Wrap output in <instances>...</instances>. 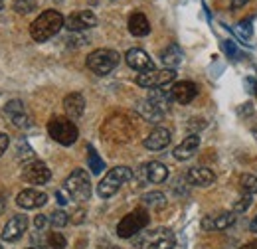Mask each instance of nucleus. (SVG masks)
<instances>
[{
  "label": "nucleus",
  "mask_w": 257,
  "mask_h": 249,
  "mask_svg": "<svg viewBox=\"0 0 257 249\" xmlns=\"http://www.w3.org/2000/svg\"><path fill=\"white\" fill-rule=\"evenodd\" d=\"M141 202L147 206V208H153V210H162L166 206V196L162 192H147Z\"/></svg>",
  "instance_id": "bb28decb"
},
{
  "label": "nucleus",
  "mask_w": 257,
  "mask_h": 249,
  "mask_svg": "<svg viewBox=\"0 0 257 249\" xmlns=\"http://www.w3.org/2000/svg\"><path fill=\"white\" fill-rule=\"evenodd\" d=\"M30 249H32V247H30Z\"/></svg>",
  "instance_id": "8fccbe9b"
},
{
  "label": "nucleus",
  "mask_w": 257,
  "mask_h": 249,
  "mask_svg": "<svg viewBox=\"0 0 257 249\" xmlns=\"http://www.w3.org/2000/svg\"><path fill=\"white\" fill-rule=\"evenodd\" d=\"M4 115L16 125L18 129H28L32 127V117L30 113L26 111V105L20 101V99H12L4 105Z\"/></svg>",
  "instance_id": "9b49d317"
},
{
  "label": "nucleus",
  "mask_w": 257,
  "mask_h": 249,
  "mask_svg": "<svg viewBox=\"0 0 257 249\" xmlns=\"http://www.w3.org/2000/svg\"><path fill=\"white\" fill-rule=\"evenodd\" d=\"M2 8H4V0H0V10H2Z\"/></svg>",
  "instance_id": "a18cd8bd"
},
{
  "label": "nucleus",
  "mask_w": 257,
  "mask_h": 249,
  "mask_svg": "<svg viewBox=\"0 0 257 249\" xmlns=\"http://www.w3.org/2000/svg\"><path fill=\"white\" fill-rule=\"evenodd\" d=\"M48 221H50V218H48V216H44V214H38V216L34 218V225H36V229H44Z\"/></svg>",
  "instance_id": "e433bc0d"
},
{
  "label": "nucleus",
  "mask_w": 257,
  "mask_h": 249,
  "mask_svg": "<svg viewBox=\"0 0 257 249\" xmlns=\"http://www.w3.org/2000/svg\"><path fill=\"white\" fill-rule=\"evenodd\" d=\"M253 135H255V137H257V127H255V129H253Z\"/></svg>",
  "instance_id": "49530a36"
},
{
  "label": "nucleus",
  "mask_w": 257,
  "mask_h": 249,
  "mask_svg": "<svg viewBox=\"0 0 257 249\" xmlns=\"http://www.w3.org/2000/svg\"><path fill=\"white\" fill-rule=\"evenodd\" d=\"M224 50L227 52V56H229V58H239V52H237V48H235V44H233L231 40H225Z\"/></svg>",
  "instance_id": "c9c22d12"
},
{
  "label": "nucleus",
  "mask_w": 257,
  "mask_h": 249,
  "mask_svg": "<svg viewBox=\"0 0 257 249\" xmlns=\"http://www.w3.org/2000/svg\"><path fill=\"white\" fill-rule=\"evenodd\" d=\"M0 249H2V247H0Z\"/></svg>",
  "instance_id": "09e8293b"
},
{
  "label": "nucleus",
  "mask_w": 257,
  "mask_h": 249,
  "mask_svg": "<svg viewBox=\"0 0 257 249\" xmlns=\"http://www.w3.org/2000/svg\"><path fill=\"white\" fill-rule=\"evenodd\" d=\"M125 62L131 69L143 73V71H149V69H155V63L151 60V56L141 50V48H131L127 54H125Z\"/></svg>",
  "instance_id": "f3484780"
},
{
  "label": "nucleus",
  "mask_w": 257,
  "mask_h": 249,
  "mask_svg": "<svg viewBox=\"0 0 257 249\" xmlns=\"http://www.w3.org/2000/svg\"><path fill=\"white\" fill-rule=\"evenodd\" d=\"M186 180H188L192 186L208 188L210 184L216 182V174H214L210 168H206V166H194V168L188 170Z\"/></svg>",
  "instance_id": "412c9836"
},
{
  "label": "nucleus",
  "mask_w": 257,
  "mask_h": 249,
  "mask_svg": "<svg viewBox=\"0 0 257 249\" xmlns=\"http://www.w3.org/2000/svg\"><path fill=\"white\" fill-rule=\"evenodd\" d=\"M237 32L241 34V38H243V40L251 38V36H253V28H251V22H249V20H243V22H239V24H237Z\"/></svg>",
  "instance_id": "f704fd0d"
},
{
  "label": "nucleus",
  "mask_w": 257,
  "mask_h": 249,
  "mask_svg": "<svg viewBox=\"0 0 257 249\" xmlns=\"http://www.w3.org/2000/svg\"><path fill=\"white\" fill-rule=\"evenodd\" d=\"M16 158H18V160H22L24 164L36 160V158H34V151L30 149V145H28L24 139H20V141L16 143Z\"/></svg>",
  "instance_id": "c85d7f7f"
},
{
  "label": "nucleus",
  "mask_w": 257,
  "mask_h": 249,
  "mask_svg": "<svg viewBox=\"0 0 257 249\" xmlns=\"http://www.w3.org/2000/svg\"><path fill=\"white\" fill-rule=\"evenodd\" d=\"M46 245H48L50 249H65L67 241H65V237L62 235V233H58V231H52V233H48Z\"/></svg>",
  "instance_id": "7c9ffc66"
},
{
  "label": "nucleus",
  "mask_w": 257,
  "mask_h": 249,
  "mask_svg": "<svg viewBox=\"0 0 257 249\" xmlns=\"http://www.w3.org/2000/svg\"><path fill=\"white\" fill-rule=\"evenodd\" d=\"M235 214L233 212H218V214H208L202 218V229L204 231H224L229 225H233Z\"/></svg>",
  "instance_id": "dca6fc26"
},
{
  "label": "nucleus",
  "mask_w": 257,
  "mask_h": 249,
  "mask_svg": "<svg viewBox=\"0 0 257 249\" xmlns=\"http://www.w3.org/2000/svg\"><path fill=\"white\" fill-rule=\"evenodd\" d=\"M239 190H241V194L253 196L257 192V178L251 174H241L239 176Z\"/></svg>",
  "instance_id": "c756f323"
},
{
  "label": "nucleus",
  "mask_w": 257,
  "mask_h": 249,
  "mask_svg": "<svg viewBox=\"0 0 257 249\" xmlns=\"http://www.w3.org/2000/svg\"><path fill=\"white\" fill-rule=\"evenodd\" d=\"M176 79V71L174 69H149V71H143L137 75V85L145 87V89H159V87H164L168 83H172Z\"/></svg>",
  "instance_id": "1a4fd4ad"
},
{
  "label": "nucleus",
  "mask_w": 257,
  "mask_h": 249,
  "mask_svg": "<svg viewBox=\"0 0 257 249\" xmlns=\"http://www.w3.org/2000/svg\"><path fill=\"white\" fill-rule=\"evenodd\" d=\"M64 190L67 196L75 202H87L91 198V180L83 168H75L64 182Z\"/></svg>",
  "instance_id": "20e7f679"
},
{
  "label": "nucleus",
  "mask_w": 257,
  "mask_h": 249,
  "mask_svg": "<svg viewBox=\"0 0 257 249\" xmlns=\"http://www.w3.org/2000/svg\"><path fill=\"white\" fill-rule=\"evenodd\" d=\"M48 133L62 147H71L79 137V131H77L75 123L67 117H52L48 123Z\"/></svg>",
  "instance_id": "423d86ee"
},
{
  "label": "nucleus",
  "mask_w": 257,
  "mask_h": 249,
  "mask_svg": "<svg viewBox=\"0 0 257 249\" xmlns=\"http://www.w3.org/2000/svg\"><path fill=\"white\" fill-rule=\"evenodd\" d=\"M65 18L62 12L58 10H44L32 24H30V36L34 42H48L50 38H54L58 32L64 28Z\"/></svg>",
  "instance_id": "f257e3e1"
},
{
  "label": "nucleus",
  "mask_w": 257,
  "mask_h": 249,
  "mask_svg": "<svg viewBox=\"0 0 257 249\" xmlns=\"http://www.w3.org/2000/svg\"><path fill=\"white\" fill-rule=\"evenodd\" d=\"M149 225V212L145 208H137L133 212H128L125 218L119 221L117 225V235L121 239H133L135 235H139L145 227Z\"/></svg>",
  "instance_id": "0eeeda50"
},
{
  "label": "nucleus",
  "mask_w": 257,
  "mask_h": 249,
  "mask_svg": "<svg viewBox=\"0 0 257 249\" xmlns=\"http://www.w3.org/2000/svg\"><path fill=\"white\" fill-rule=\"evenodd\" d=\"M56 198H58V204H60V206H65V204H69V200H71V198L67 196V192H65L64 188L56 192Z\"/></svg>",
  "instance_id": "58836bf2"
},
{
  "label": "nucleus",
  "mask_w": 257,
  "mask_h": 249,
  "mask_svg": "<svg viewBox=\"0 0 257 249\" xmlns=\"http://www.w3.org/2000/svg\"><path fill=\"white\" fill-rule=\"evenodd\" d=\"M249 0H231V8H241L243 4H247Z\"/></svg>",
  "instance_id": "a19ab883"
},
{
  "label": "nucleus",
  "mask_w": 257,
  "mask_h": 249,
  "mask_svg": "<svg viewBox=\"0 0 257 249\" xmlns=\"http://www.w3.org/2000/svg\"><path fill=\"white\" fill-rule=\"evenodd\" d=\"M26 229H28V218L24 214H16L6 221L4 229H2V239L8 243H14L26 233Z\"/></svg>",
  "instance_id": "ddd939ff"
},
{
  "label": "nucleus",
  "mask_w": 257,
  "mask_h": 249,
  "mask_svg": "<svg viewBox=\"0 0 257 249\" xmlns=\"http://www.w3.org/2000/svg\"><path fill=\"white\" fill-rule=\"evenodd\" d=\"M249 229H251L253 233H257V218L251 219V223H249Z\"/></svg>",
  "instance_id": "37998d69"
},
{
  "label": "nucleus",
  "mask_w": 257,
  "mask_h": 249,
  "mask_svg": "<svg viewBox=\"0 0 257 249\" xmlns=\"http://www.w3.org/2000/svg\"><path fill=\"white\" fill-rule=\"evenodd\" d=\"M16 204L22 210H38L48 204V194L42 190H36V188H28L16 196Z\"/></svg>",
  "instance_id": "2eb2a0df"
},
{
  "label": "nucleus",
  "mask_w": 257,
  "mask_h": 249,
  "mask_svg": "<svg viewBox=\"0 0 257 249\" xmlns=\"http://www.w3.org/2000/svg\"><path fill=\"white\" fill-rule=\"evenodd\" d=\"M161 60L168 69H176V67L182 63V60H184V54H182L180 46L170 44V46H166L161 52Z\"/></svg>",
  "instance_id": "393cba45"
},
{
  "label": "nucleus",
  "mask_w": 257,
  "mask_h": 249,
  "mask_svg": "<svg viewBox=\"0 0 257 249\" xmlns=\"http://www.w3.org/2000/svg\"><path fill=\"white\" fill-rule=\"evenodd\" d=\"M131 241L137 249H174L176 245V237H174L172 229H168V227H157V229L145 231V233L141 231Z\"/></svg>",
  "instance_id": "f03ea898"
},
{
  "label": "nucleus",
  "mask_w": 257,
  "mask_h": 249,
  "mask_svg": "<svg viewBox=\"0 0 257 249\" xmlns=\"http://www.w3.org/2000/svg\"><path fill=\"white\" fill-rule=\"evenodd\" d=\"M87 162H89V170H91L93 174H101V172L105 170L103 158L97 155V151L91 145H87Z\"/></svg>",
  "instance_id": "cd10ccee"
},
{
  "label": "nucleus",
  "mask_w": 257,
  "mask_h": 249,
  "mask_svg": "<svg viewBox=\"0 0 257 249\" xmlns=\"http://www.w3.org/2000/svg\"><path fill=\"white\" fill-rule=\"evenodd\" d=\"M170 93H172V99H174L176 103L188 105V103H192L194 99H196L198 87H196V83H192V81H178V83L172 85Z\"/></svg>",
  "instance_id": "6ab92c4d"
},
{
  "label": "nucleus",
  "mask_w": 257,
  "mask_h": 249,
  "mask_svg": "<svg viewBox=\"0 0 257 249\" xmlns=\"http://www.w3.org/2000/svg\"><path fill=\"white\" fill-rule=\"evenodd\" d=\"M8 147H10V137L6 133H0V156L6 153Z\"/></svg>",
  "instance_id": "4c0bfd02"
},
{
  "label": "nucleus",
  "mask_w": 257,
  "mask_h": 249,
  "mask_svg": "<svg viewBox=\"0 0 257 249\" xmlns=\"http://www.w3.org/2000/svg\"><path fill=\"white\" fill-rule=\"evenodd\" d=\"M103 135H107L109 141H115V143H128L135 135V125L131 123L125 115H117L105 123Z\"/></svg>",
  "instance_id": "6e6552de"
},
{
  "label": "nucleus",
  "mask_w": 257,
  "mask_h": 249,
  "mask_svg": "<svg viewBox=\"0 0 257 249\" xmlns=\"http://www.w3.org/2000/svg\"><path fill=\"white\" fill-rule=\"evenodd\" d=\"M170 141H172L170 129H166V127H157V129H153V131L149 133V137L143 141V145H145V149H149V151H162V149H166V147L170 145Z\"/></svg>",
  "instance_id": "a211bd4d"
},
{
  "label": "nucleus",
  "mask_w": 257,
  "mask_h": 249,
  "mask_svg": "<svg viewBox=\"0 0 257 249\" xmlns=\"http://www.w3.org/2000/svg\"><path fill=\"white\" fill-rule=\"evenodd\" d=\"M239 249H257V241H247V243H243Z\"/></svg>",
  "instance_id": "79ce46f5"
},
{
  "label": "nucleus",
  "mask_w": 257,
  "mask_h": 249,
  "mask_svg": "<svg viewBox=\"0 0 257 249\" xmlns=\"http://www.w3.org/2000/svg\"><path fill=\"white\" fill-rule=\"evenodd\" d=\"M64 109H65L67 119H71V121L79 119V117L83 115V111H85V97H83L81 93H77V91L65 95L64 97Z\"/></svg>",
  "instance_id": "aec40b11"
},
{
  "label": "nucleus",
  "mask_w": 257,
  "mask_h": 249,
  "mask_svg": "<svg viewBox=\"0 0 257 249\" xmlns=\"http://www.w3.org/2000/svg\"><path fill=\"white\" fill-rule=\"evenodd\" d=\"M135 109H137V113H139V115H141L145 121H149V123H159V121L162 119V115H164L161 109H159L157 105H153L149 99L139 101Z\"/></svg>",
  "instance_id": "b1692460"
},
{
  "label": "nucleus",
  "mask_w": 257,
  "mask_h": 249,
  "mask_svg": "<svg viewBox=\"0 0 257 249\" xmlns=\"http://www.w3.org/2000/svg\"><path fill=\"white\" fill-rule=\"evenodd\" d=\"M12 8L18 14H28V12H32L34 8H36V4H34L32 0H14Z\"/></svg>",
  "instance_id": "72a5a7b5"
},
{
  "label": "nucleus",
  "mask_w": 257,
  "mask_h": 249,
  "mask_svg": "<svg viewBox=\"0 0 257 249\" xmlns=\"http://www.w3.org/2000/svg\"><path fill=\"white\" fill-rule=\"evenodd\" d=\"M204 127H206V121H204V119H192L190 125H188V129H190V131H196V129H200V131H202Z\"/></svg>",
  "instance_id": "ea45409f"
},
{
  "label": "nucleus",
  "mask_w": 257,
  "mask_h": 249,
  "mask_svg": "<svg viewBox=\"0 0 257 249\" xmlns=\"http://www.w3.org/2000/svg\"><path fill=\"white\" fill-rule=\"evenodd\" d=\"M22 178H24L28 184L42 186V184L50 182L52 172H50V168L46 166V162H42V160H32V162H26V164H24V168H22Z\"/></svg>",
  "instance_id": "9d476101"
},
{
  "label": "nucleus",
  "mask_w": 257,
  "mask_h": 249,
  "mask_svg": "<svg viewBox=\"0 0 257 249\" xmlns=\"http://www.w3.org/2000/svg\"><path fill=\"white\" fill-rule=\"evenodd\" d=\"M4 210H6V200H4V198H0V216L4 214Z\"/></svg>",
  "instance_id": "c03bdc74"
},
{
  "label": "nucleus",
  "mask_w": 257,
  "mask_h": 249,
  "mask_svg": "<svg viewBox=\"0 0 257 249\" xmlns=\"http://www.w3.org/2000/svg\"><path fill=\"white\" fill-rule=\"evenodd\" d=\"M198 149H200V137L198 135H188L176 149H174V158L176 160H188V158H192L196 153H198Z\"/></svg>",
  "instance_id": "4be33fe9"
},
{
  "label": "nucleus",
  "mask_w": 257,
  "mask_h": 249,
  "mask_svg": "<svg viewBox=\"0 0 257 249\" xmlns=\"http://www.w3.org/2000/svg\"><path fill=\"white\" fill-rule=\"evenodd\" d=\"M121 62V56L119 52L115 50H109V48H99L93 50L89 56H87V67L95 73V75H107L111 73Z\"/></svg>",
  "instance_id": "39448f33"
},
{
  "label": "nucleus",
  "mask_w": 257,
  "mask_h": 249,
  "mask_svg": "<svg viewBox=\"0 0 257 249\" xmlns=\"http://www.w3.org/2000/svg\"><path fill=\"white\" fill-rule=\"evenodd\" d=\"M127 26H128V32L133 36H137V38H145L151 32V22H149V18L143 12H133L128 16Z\"/></svg>",
  "instance_id": "5701e85b"
},
{
  "label": "nucleus",
  "mask_w": 257,
  "mask_h": 249,
  "mask_svg": "<svg viewBox=\"0 0 257 249\" xmlns=\"http://www.w3.org/2000/svg\"><path fill=\"white\" fill-rule=\"evenodd\" d=\"M249 206H251V196L241 194V196L235 200V204H233V214H243V212L249 210Z\"/></svg>",
  "instance_id": "2f4dec72"
},
{
  "label": "nucleus",
  "mask_w": 257,
  "mask_h": 249,
  "mask_svg": "<svg viewBox=\"0 0 257 249\" xmlns=\"http://www.w3.org/2000/svg\"><path fill=\"white\" fill-rule=\"evenodd\" d=\"M147 99H149L153 105H157L162 113H166L168 107H170V103L174 101V99H172V93H170V91H164L162 87H159V89H151V93H149Z\"/></svg>",
  "instance_id": "a878e982"
},
{
  "label": "nucleus",
  "mask_w": 257,
  "mask_h": 249,
  "mask_svg": "<svg viewBox=\"0 0 257 249\" xmlns=\"http://www.w3.org/2000/svg\"><path fill=\"white\" fill-rule=\"evenodd\" d=\"M65 28L69 32H83L89 30V28H95L97 26V16L91 10H77V12H71L67 18H65Z\"/></svg>",
  "instance_id": "f8f14e48"
},
{
  "label": "nucleus",
  "mask_w": 257,
  "mask_h": 249,
  "mask_svg": "<svg viewBox=\"0 0 257 249\" xmlns=\"http://www.w3.org/2000/svg\"><path fill=\"white\" fill-rule=\"evenodd\" d=\"M131 178H133V170H131L128 166H115V168H111V170L101 178V182H99V186H97L99 198L107 200V198L115 196V194L121 190V186H125Z\"/></svg>",
  "instance_id": "7ed1b4c3"
},
{
  "label": "nucleus",
  "mask_w": 257,
  "mask_h": 249,
  "mask_svg": "<svg viewBox=\"0 0 257 249\" xmlns=\"http://www.w3.org/2000/svg\"><path fill=\"white\" fill-rule=\"evenodd\" d=\"M111 249H123V247H111Z\"/></svg>",
  "instance_id": "de8ad7c7"
},
{
  "label": "nucleus",
  "mask_w": 257,
  "mask_h": 249,
  "mask_svg": "<svg viewBox=\"0 0 257 249\" xmlns=\"http://www.w3.org/2000/svg\"><path fill=\"white\" fill-rule=\"evenodd\" d=\"M139 178L143 182H151V184H162L166 178H168V168L166 164H162L159 160H153V162H147L141 166L139 170Z\"/></svg>",
  "instance_id": "4468645a"
},
{
  "label": "nucleus",
  "mask_w": 257,
  "mask_h": 249,
  "mask_svg": "<svg viewBox=\"0 0 257 249\" xmlns=\"http://www.w3.org/2000/svg\"><path fill=\"white\" fill-rule=\"evenodd\" d=\"M50 223L54 227H65L69 223V214H65L64 210H56L52 216H50Z\"/></svg>",
  "instance_id": "473e14b6"
}]
</instances>
